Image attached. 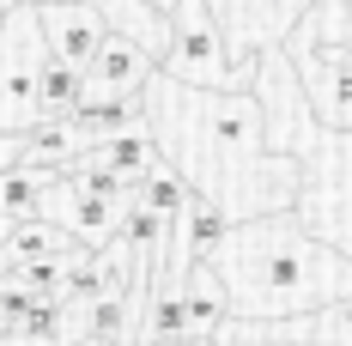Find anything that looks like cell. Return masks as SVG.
I'll list each match as a JSON object with an SVG mask.
<instances>
[{
  "label": "cell",
  "mask_w": 352,
  "mask_h": 346,
  "mask_svg": "<svg viewBox=\"0 0 352 346\" xmlns=\"http://www.w3.org/2000/svg\"><path fill=\"white\" fill-rule=\"evenodd\" d=\"M146 109H152V140L164 152V164L188 176L195 195H207L212 207H225L231 225L261 219V213H285L304 195V158L274 152L267 140V109L261 98L237 85H182L158 67L146 85Z\"/></svg>",
  "instance_id": "cell-1"
},
{
  "label": "cell",
  "mask_w": 352,
  "mask_h": 346,
  "mask_svg": "<svg viewBox=\"0 0 352 346\" xmlns=\"http://www.w3.org/2000/svg\"><path fill=\"white\" fill-rule=\"evenodd\" d=\"M207 261L225 279L231 316H304L352 304V255L310 231L298 207L231 225Z\"/></svg>",
  "instance_id": "cell-2"
},
{
  "label": "cell",
  "mask_w": 352,
  "mask_h": 346,
  "mask_svg": "<svg viewBox=\"0 0 352 346\" xmlns=\"http://www.w3.org/2000/svg\"><path fill=\"white\" fill-rule=\"evenodd\" d=\"M249 91L261 98L267 109V140H274V152H292V158H310L322 146V116L310 104V85H304V73L292 61V49L285 43H267V49H255V79H249Z\"/></svg>",
  "instance_id": "cell-3"
},
{
  "label": "cell",
  "mask_w": 352,
  "mask_h": 346,
  "mask_svg": "<svg viewBox=\"0 0 352 346\" xmlns=\"http://www.w3.org/2000/svg\"><path fill=\"white\" fill-rule=\"evenodd\" d=\"M158 67L182 85H219V91H237L255 79L249 67L231 61V43H225L212 0H176L170 6V49L158 55Z\"/></svg>",
  "instance_id": "cell-4"
},
{
  "label": "cell",
  "mask_w": 352,
  "mask_h": 346,
  "mask_svg": "<svg viewBox=\"0 0 352 346\" xmlns=\"http://www.w3.org/2000/svg\"><path fill=\"white\" fill-rule=\"evenodd\" d=\"M128 207H134V188H122V182H109L98 171H61L43 195H36V213L43 219H55L73 243H85V249H104L122 225H128Z\"/></svg>",
  "instance_id": "cell-5"
},
{
  "label": "cell",
  "mask_w": 352,
  "mask_h": 346,
  "mask_svg": "<svg viewBox=\"0 0 352 346\" xmlns=\"http://www.w3.org/2000/svg\"><path fill=\"white\" fill-rule=\"evenodd\" d=\"M43 61H49V36H43V19L31 6H12L0 19V128H31L43 122Z\"/></svg>",
  "instance_id": "cell-6"
},
{
  "label": "cell",
  "mask_w": 352,
  "mask_h": 346,
  "mask_svg": "<svg viewBox=\"0 0 352 346\" xmlns=\"http://www.w3.org/2000/svg\"><path fill=\"white\" fill-rule=\"evenodd\" d=\"M304 225L334 237L352 255V128H328L322 146L304 158V195H298Z\"/></svg>",
  "instance_id": "cell-7"
},
{
  "label": "cell",
  "mask_w": 352,
  "mask_h": 346,
  "mask_svg": "<svg viewBox=\"0 0 352 346\" xmlns=\"http://www.w3.org/2000/svg\"><path fill=\"white\" fill-rule=\"evenodd\" d=\"M158 73V55L140 49L128 31H109L104 49L91 55V67L79 73V104H116V98H146Z\"/></svg>",
  "instance_id": "cell-8"
},
{
  "label": "cell",
  "mask_w": 352,
  "mask_h": 346,
  "mask_svg": "<svg viewBox=\"0 0 352 346\" xmlns=\"http://www.w3.org/2000/svg\"><path fill=\"white\" fill-rule=\"evenodd\" d=\"M310 6H316V0H225L219 25H225V43H231V61L255 73V49L285 43Z\"/></svg>",
  "instance_id": "cell-9"
},
{
  "label": "cell",
  "mask_w": 352,
  "mask_h": 346,
  "mask_svg": "<svg viewBox=\"0 0 352 346\" xmlns=\"http://www.w3.org/2000/svg\"><path fill=\"white\" fill-rule=\"evenodd\" d=\"M36 19H43V36H49V55L67 61V67H91V55L109 36V19L85 0H36Z\"/></svg>",
  "instance_id": "cell-10"
},
{
  "label": "cell",
  "mask_w": 352,
  "mask_h": 346,
  "mask_svg": "<svg viewBox=\"0 0 352 346\" xmlns=\"http://www.w3.org/2000/svg\"><path fill=\"white\" fill-rule=\"evenodd\" d=\"M292 61H298L304 85H310V104H316L322 128H352V67L346 61H328L316 49H292Z\"/></svg>",
  "instance_id": "cell-11"
},
{
  "label": "cell",
  "mask_w": 352,
  "mask_h": 346,
  "mask_svg": "<svg viewBox=\"0 0 352 346\" xmlns=\"http://www.w3.org/2000/svg\"><path fill=\"white\" fill-rule=\"evenodd\" d=\"M182 310H188V346H207L219 334V322L231 316L225 279H219L212 261H188V274H182Z\"/></svg>",
  "instance_id": "cell-12"
},
{
  "label": "cell",
  "mask_w": 352,
  "mask_h": 346,
  "mask_svg": "<svg viewBox=\"0 0 352 346\" xmlns=\"http://www.w3.org/2000/svg\"><path fill=\"white\" fill-rule=\"evenodd\" d=\"M85 146H91V134H85L79 116H43V122L25 128V164H55V171H67Z\"/></svg>",
  "instance_id": "cell-13"
},
{
  "label": "cell",
  "mask_w": 352,
  "mask_h": 346,
  "mask_svg": "<svg viewBox=\"0 0 352 346\" xmlns=\"http://www.w3.org/2000/svg\"><path fill=\"white\" fill-rule=\"evenodd\" d=\"M55 164H12V171H0V213L6 219H25V213H36V195L55 182Z\"/></svg>",
  "instance_id": "cell-14"
},
{
  "label": "cell",
  "mask_w": 352,
  "mask_h": 346,
  "mask_svg": "<svg viewBox=\"0 0 352 346\" xmlns=\"http://www.w3.org/2000/svg\"><path fill=\"white\" fill-rule=\"evenodd\" d=\"M79 73L85 67H67V61H43V79H36V91H43V116H73L79 109Z\"/></svg>",
  "instance_id": "cell-15"
},
{
  "label": "cell",
  "mask_w": 352,
  "mask_h": 346,
  "mask_svg": "<svg viewBox=\"0 0 352 346\" xmlns=\"http://www.w3.org/2000/svg\"><path fill=\"white\" fill-rule=\"evenodd\" d=\"M25 164V128H0V171Z\"/></svg>",
  "instance_id": "cell-16"
},
{
  "label": "cell",
  "mask_w": 352,
  "mask_h": 346,
  "mask_svg": "<svg viewBox=\"0 0 352 346\" xmlns=\"http://www.w3.org/2000/svg\"><path fill=\"white\" fill-rule=\"evenodd\" d=\"M0 346H31V340H19V334H0Z\"/></svg>",
  "instance_id": "cell-17"
},
{
  "label": "cell",
  "mask_w": 352,
  "mask_h": 346,
  "mask_svg": "<svg viewBox=\"0 0 352 346\" xmlns=\"http://www.w3.org/2000/svg\"><path fill=\"white\" fill-rule=\"evenodd\" d=\"M146 6H158V12H170V6H176V0H146Z\"/></svg>",
  "instance_id": "cell-18"
},
{
  "label": "cell",
  "mask_w": 352,
  "mask_h": 346,
  "mask_svg": "<svg viewBox=\"0 0 352 346\" xmlns=\"http://www.w3.org/2000/svg\"><path fill=\"white\" fill-rule=\"evenodd\" d=\"M346 25H352V0H346Z\"/></svg>",
  "instance_id": "cell-19"
},
{
  "label": "cell",
  "mask_w": 352,
  "mask_h": 346,
  "mask_svg": "<svg viewBox=\"0 0 352 346\" xmlns=\"http://www.w3.org/2000/svg\"><path fill=\"white\" fill-rule=\"evenodd\" d=\"M310 346H322V340H310Z\"/></svg>",
  "instance_id": "cell-20"
}]
</instances>
